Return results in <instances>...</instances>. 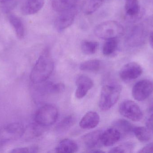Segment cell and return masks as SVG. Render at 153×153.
<instances>
[{"label":"cell","instance_id":"1","mask_svg":"<svg viewBox=\"0 0 153 153\" xmlns=\"http://www.w3.org/2000/svg\"><path fill=\"white\" fill-rule=\"evenodd\" d=\"M54 68L53 60L48 49H46L37 60L30 74L33 84L45 81L52 74Z\"/></svg>","mask_w":153,"mask_h":153},{"label":"cell","instance_id":"2","mask_svg":"<svg viewBox=\"0 0 153 153\" xmlns=\"http://www.w3.org/2000/svg\"><path fill=\"white\" fill-rule=\"evenodd\" d=\"M121 88L114 84H106L102 88L99 107L102 111H107L114 106L120 96Z\"/></svg>","mask_w":153,"mask_h":153},{"label":"cell","instance_id":"3","mask_svg":"<svg viewBox=\"0 0 153 153\" xmlns=\"http://www.w3.org/2000/svg\"><path fill=\"white\" fill-rule=\"evenodd\" d=\"M94 33L98 37L102 39L117 38L124 33V27L116 21L108 20L103 22L97 25Z\"/></svg>","mask_w":153,"mask_h":153},{"label":"cell","instance_id":"4","mask_svg":"<svg viewBox=\"0 0 153 153\" xmlns=\"http://www.w3.org/2000/svg\"><path fill=\"white\" fill-rule=\"evenodd\" d=\"M58 111L55 106L47 104L40 107L35 115L36 123L42 127L53 125L58 117Z\"/></svg>","mask_w":153,"mask_h":153},{"label":"cell","instance_id":"5","mask_svg":"<svg viewBox=\"0 0 153 153\" xmlns=\"http://www.w3.org/2000/svg\"><path fill=\"white\" fill-rule=\"evenodd\" d=\"M25 129L22 125L13 123L0 128V146L21 137Z\"/></svg>","mask_w":153,"mask_h":153},{"label":"cell","instance_id":"6","mask_svg":"<svg viewBox=\"0 0 153 153\" xmlns=\"http://www.w3.org/2000/svg\"><path fill=\"white\" fill-rule=\"evenodd\" d=\"M119 110L123 116L135 122L140 121L143 117L142 110L133 101L126 100L121 102Z\"/></svg>","mask_w":153,"mask_h":153},{"label":"cell","instance_id":"7","mask_svg":"<svg viewBox=\"0 0 153 153\" xmlns=\"http://www.w3.org/2000/svg\"><path fill=\"white\" fill-rule=\"evenodd\" d=\"M153 91L152 82L148 80H142L133 86L132 93L133 98L137 101L145 100Z\"/></svg>","mask_w":153,"mask_h":153},{"label":"cell","instance_id":"8","mask_svg":"<svg viewBox=\"0 0 153 153\" xmlns=\"http://www.w3.org/2000/svg\"><path fill=\"white\" fill-rule=\"evenodd\" d=\"M143 73L142 66L135 62L125 65L120 72V76L123 81H130L137 79Z\"/></svg>","mask_w":153,"mask_h":153},{"label":"cell","instance_id":"9","mask_svg":"<svg viewBox=\"0 0 153 153\" xmlns=\"http://www.w3.org/2000/svg\"><path fill=\"white\" fill-rule=\"evenodd\" d=\"M76 11V8L60 13L55 21L56 28L59 32L67 29L73 23Z\"/></svg>","mask_w":153,"mask_h":153},{"label":"cell","instance_id":"10","mask_svg":"<svg viewBox=\"0 0 153 153\" xmlns=\"http://www.w3.org/2000/svg\"><path fill=\"white\" fill-rule=\"evenodd\" d=\"M76 87L75 96L78 99H83L94 85L92 80L87 75H80L76 77Z\"/></svg>","mask_w":153,"mask_h":153},{"label":"cell","instance_id":"11","mask_svg":"<svg viewBox=\"0 0 153 153\" xmlns=\"http://www.w3.org/2000/svg\"><path fill=\"white\" fill-rule=\"evenodd\" d=\"M102 130H97L86 134L83 136V142L85 145L90 149L94 150L98 148L101 145Z\"/></svg>","mask_w":153,"mask_h":153},{"label":"cell","instance_id":"12","mask_svg":"<svg viewBox=\"0 0 153 153\" xmlns=\"http://www.w3.org/2000/svg\"><path fill=\"white\" fill-rule=\"evenodd\" d=\"M121 137V134L117 128H111L102 132V144L105 146H112L118 142Z\"/></svg>","mask_w":153,"mask_h":153},{"label":"cell","instance_id":"13","mask_svg":"<svg viewBox=\"0 0 153 153\" xmlns=\"http://www.w3.org/2000/svg\"><path fill=\"white\" fill-rule=\"evenodd\" d=\"M100 121V116L97 112L89 111L82 118L79 123V125L82 129H92L98 126Z\"/></svg>","mask_w":153,"mask_h":153},{"label":"cell","instance_id":"14","mask_svg":"<svg viewBox=\"0 0 153 153\" xmlns=\"http://www.w3.org/2000/svg\"><path fill=\"white\" fill-rule=\"evenodd\" d=\"M45 0H27L22 7L24 15H32L38 12L45 5Z\"/></svg>","mask_w":153,"mask_h":153},{"label":"cell","instance_id":"15","mask_svg":"<svg viewBox=\"0 0 153 153\" xmlns=\"http://www.w3.org/2000/svg\"><path fill=\"white\" fill-rule=\"evenodd\" d=\"M78 0H52V6L55 11L61 13L76 8Z\"/></svg>","mask_w":153,"mask_h":153},{"label":"cell","instance_id":"16","mask_svg":"<svg viewBox=\"0 0 153 153\" xmlns=\"http://www.w3.org/2000/svg\"><path fill=\"white\" fill-rule=\"evenodd\" d=\"M113 127L117 128L121 137L128 136L134 134V126L129 121L124 119H118L113 123Z\"/></svg>","mask_w":153,"mask_h":153},{"label":"cell","instance_id":"17","mask_svg":"<svg viewBox=\"0 0 153 153\" xmlns=\"http://www.w3.org/2000/svg\"><path fill=\"white\" fill-rule=\"evenodd\" d=\"M9 22L14 29L17 37L22 39L25 37V30L24 24L19 17L14 14H10L8 17Z\"/></svg>","mask_w":153,"mask_h":153},{"label":"cell","instance_id":"18","mask_svg":"<svg viewBox=\"0 0 153 153\" xmlns=\"http://www.w3.org/2000/svg\"><path fill=\"white\" fill-rule=\"evenodd\" d=\"M78 147L76 142L70 139H65L58 144L55 149L57 153H73L78 150Z\"/></svg>","mask_w":153,"mask_h":153},{"label":"cell","instance_id":"19","mask_svg":"<svg viewBox=\"0 0 153 153\" xmlns=\"http://www.w3.org/2000/svg\"><path fill=\"white\" fill-rule=\"evenodd\" d=\"M125 10L127 15L130 18H139L141 10L138 0H126Z\"/></svg>","mask_w":153,"mask_h":153},{"label":"cell","instance_id":"20","mask_svg":"<svg viewBox=\"0 0 153 153\" xmlns=\"http://www.w3.org/2000/svg\"><path fill=\"white\" fill-rule=\"evenodd\" d=\"M76 119L73 115L67 116L61 120L56 126V130L59 132L68 131L76 123Z\"/></svg>","mask_w":153,"mask_h":153},{"label":"cell","instance_id":"21","mask_svg":"<svg viewBox=\"0 0 153 153\" xmlns=\"http://www.w3.org/2000/svg\"><path fill=\"white\" fill-rule=\"evenodd\" d=\"M133 133L137 139L141 142H148L152 138V132L147 128L144 127H134Z\"/></svg>","mask_w":153,"mask_h":153},{"label":"cell","instance_id":"22","mask_svg":"<svg viewBox=\"0 0 153 153\" xmlns=\"http://www.w3.org/2000/svg\"><path fill=\"white\" fill-rule=\"evenodd\" d=\"M118 46L117 38L106 40L102 48V53L105 56H110L115 53Z\"/></svg>","mask_w":153,"mask_h":153},{"label":"cell","instance_id":"23","mask_svg":"<svg viewBox=\"0 0 153 153\" xmlns=\"http://www.w3.org/2000/svg\"><path fill=\"white\" fill-rule=\"evenodd\" d=\"M101 63L98 59H92L85 61L80 66V69L82 71L88 72H96L101 67Z\"/></svg>","mask_w":153,"mask_h":153},{"label":"cell","instance_id":"24","mask_svg":"<svg viewBox=\"0 0 153 153\" xmlns=\"http://www.w3.org/2000/svg\"><path fill=\"white\" fill-rule=\"evenodd\" d=\"M102 3L99 0H87L83 5V11L86 14H92L100 7Z\"/></svg>","mask_w":153,"mask_h":153},{"label":"cell","instance_id":"25","mask_svg":"<svg viewBox=\"0 0 153 153\" xmlns=\"http://www.w3.org/2000/svg\"><path fill=\"white\" fill-rule=\"evenodd\" d=\"M98 47L99 43L96 41L83 40L81 44V49L83 53L86 55L95 54Z\"/></svg>","mask_w":153,"mask_h":153},{"label":"cell","instance_id":"26","mask_svg":"<svg viewBox=\"0 0 153 153\" xmlns=\"http://www.w3.org/2000/svg\"><path fill=\"white\" fill-rule=\"evenodd\" d=\"M18 0H0V9L5 13H8L15 8Z\"/></svg>","mask_w":153,"mask_h":153},{"label":"cell","instance_id":"27","mask_svg":"<svg viewBox=\"0 0 153 153\" xmlns=\"http://www.w3.org/2000/svg\"><path fill=\"white\" fill-rule=\"evenodd\" d=\"M134 145L132 143H126L122 145L113 147L109 152L110 153H131L134 149Z\"/></svg>","mask_w":153,"mask_h":153},{"label":"cell","instance_id":"28","mask_svg":"<svg viewBox=\"0 0 153 153\" xmlns=\"http://www.w3.org/2000/svg\"><path fill=\"white\" fill-rule=\"evenodd\" d=\"M39 148L37 146H30L28 147H19L12 149L10 153H33L38 152Z\"/></svg>","mask_w":153,"mask_h":153},{"label":"cell","instance_id":"29","mask_svg":"<svg viewBox=\"0 0 153 153\" xmlns=\"http://www.w3.org/2000/svg\"><path fill=\"white\" fill-rule=\"evenodd\" d=\"M138 152L140 153H153V143H151L146 145L145 146L140 149V151H138Z\"/></svg>","mask_w":153,"mask_h":153},{"label":"cell","instance_id":"30","mask_svg":"<svg viewBox=\"0 0 153 153\" xmlns=\"http://www.w3.org/2000/svg\"><path fill=\"white\" fill-rule=\"evenodd\" d=\"M146 126L149 130L153 133V114L147 119L146 122Z\"/></svg>","mask_w":153,"mask_h":153},{"label":"cell","instance_id":"31","mask_svg":"<svg viewBox=\"0 0 153 153\" xmlns=\"http://www.w3.org/2000/svg\"><path fill=\"white\" fill-rule=\"evenodd\" d=\"M149 42H150V46L153 49V31L150 33L149 36Z\"/></svg>","mask_w":153,"mask_h":153},{"label":"cell","instance_id":"32","mask_svg":"<svg viewBox=\"0 0 153 153\" xmlns=\"http://www.w3.org/2000/svg\"><path fill=\"white\" fill-rule=\"evenodd\" d=\"M99 1H101L103 2V1H104V0H99Z\"/></svg>","mask_w":153,"mask_h":153}]
</instances>
